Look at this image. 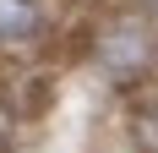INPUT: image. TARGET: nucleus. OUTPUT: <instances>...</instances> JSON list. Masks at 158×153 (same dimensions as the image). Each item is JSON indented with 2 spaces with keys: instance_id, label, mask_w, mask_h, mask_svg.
Segmentation results:
<instances>
[{
  "instance_id": "nucleus-2",
  "label": "nucleus",
  "mask_w": 158,
  "mask_h": 153,
  "mask_svg": "<svg viewBox=\"0 0 158 153\" xmlns=\"http://www.w3.org/2000/svg\"><path fill=\"white\" fill-rule=\"evenodd\" d=\"M49 33L44 0H0V49H38Z\"/></svg>"
},
{
  "instance_id": "nucleus-3",
  "label": "nucleus",
  "mask_w": 158,
  "mask_h": 153,
  "mask_svg": "<svg viewBox=\"0 0 158 153\" xmlns=\"http://www.w3.org/2000/svg\"><path fill=\"white\" fill-rule=\"evenodd\" d=\"M131 131H136V142H142L147 153H158V98H147V104L136 109V120H131Z\"/></svg>"
},
{
  "instance_id": "nucleus-1",
  "label": "nucleus",
  "mask_w": 158,
  "mask_h": 153,
  "mask_svg": "<svg viewBox=\"0 0 158 153\" xmlns=\"http://www.w3.org/2000/svg\"><path fill=\"white\" fill-rule=\"evenodd\" d=\"M153 60V38H147L142 16H114L109 28L98 33V66L114 76V82H136Z\"/></svg>"
},
{
  "instance_id": "nucleus-4",
  "label": "nucleus",
  "mask_w": 158,
  "mask_h": 153,
  "mask_svg": "<svg viewBox=\"0 0 158 153\" xmlns=\"http://www.w3.org/2000/svg\"><path fill=\"white\" fill-rule=\"evenodd\" d=\"M136 6H142V11H158V0H136Z\"/></svg>"
}]
</instances>
